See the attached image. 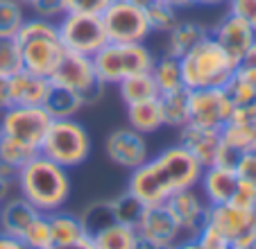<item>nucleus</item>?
Returning <instances> with one entry per match:
<instances>
[{
    "label": "nucleus",
    "mask_w": 256,
    "mask_h": 249,
    "mask_svg": "<svg viewBox=\"0 0 256 249\" xmlns=\"http://www.w3.org/2000/svg\"><path fill=\"white\" fill-rule=\"evenodd\" d=\"M202 166L182 145H170L150 156L140 168L132 170L127 188L143 204H164L174 192L195 188L202 177Z\"/></svg>",
    "instance_id": "obj_1"
},
{
    "label": "nucleus",
    "mask_w": 256,
    "mask_h": 249,
    "mask_svg": "<svg viewBox=\"0 0 256 249\" xmlns=\"http://www.w3.org/2000/svg\"><path fill=\"white\" fill-rule=\"evenodd\" d=\"M16 190L20 197L41 213H54L64 208L70 197L68 168L50 161L44 154H34L16 172Z\"/></svg>",
    "instance_id": "obj_2"
},
{
    "label": "nucleus",
    "mask_w": 256,
    "mask_h": 249,
    "mask_svg": "<svg viewBox=\"0 0 256 249\" xmlns=\"http://www.w3.org/2000/svg\"><path fill=\"white\" fill-rule=\"evenodd\" d=\"M14 38L20 46L25 70L50 80L52 72L57 70V66L62 64L64 54H66V48L59 41L57 23L36 18V16H28Z\"/></svg>",
    "instance_id": "obj_3"
},
{
    "label": "nucleus",
    "mask_w": 256,
    "mask_h": 249,
    "mask_svg": "<svg viewBox=\"0 0 256 249\" xmlns=\"http://www.w3.org/2000/svg\"><path fill=\"white\" fill-rule=\"evenodd\" d=\"M179 64H182V82L188 91L224 86L238 66L211 36L202 38L195 48H190L179 59Z\"/></svg>",
    "instance_id": "obj_4"
},
{
    "label": "nucleus",
    "mask_w": 256,
    "mask_h": 249,
    "mask_svg": "<svg viewBox=\"0 0 256 249\" xmlns=\"http://www.w3.org/2000/svg\"><path fill=\"white\" fill-rule=\"evenodd\" d=\"M39 154L64 168H78L91 154V136L78 118L50 120Z\"/></svg>",
    "instance_id": "obj_5"
},
{
    "label": "nucleus",
    "mask_w": 256,
    "mask_h": 249,
    "mask_svg": "<svg viewBox=\"0 0 256 249\" xmlns=\"http://www.w3.org/2000/svg\"><path fill=\"white\" fill-rule=\"evenodd\" d=\"M91 59L100 82L104 86H112L130 75L148 72L154 64V52L145 44H112V41H106Z\"/></svg>",
    "instance_id": "obj_6"
},
{
    "label": "nucleus",
    "mask_w": 256,
    "mask_h": 249,
    "mask_svg": "<svg viewBox=\"0 0 256 249\" xmlns=\"http://www.w3.org/2000/svg\"><path fill=\"white\" fill-rule=\"evenodd\" d=\"M50 82L75 91L84 100L86 106L100 102L106 91V86L100 82V77H98V72H96L93 59L86 57V54H78V52L64 54L62 64H59L57 70L52 72Z\"/></svg>",
    "instance_id": "obj_7"
},
{
    "label": "nucleus",
    "mask_w": 256,
    "mask_h": 249,
    "mask_svg": "<svg viewBox=\"0 0 256 249\" xmlns=\"http://www.w3.org/2000/svg\"><path fill=\"white\" fill-rule=\"evenodd\" d=\"M59 41L66 52H78L93 57L106 44V32L100 16L93 14H66L57 20Z\"/></svg>",
    "instance_id": "obj_8"
},
{
    "label": "nucleus",
    "mask_w": 256,
    "mask_h": 249,
    "mask_svg": "<svg viewBox=\"0 0 256 249\" xmlns=\"http://www.w3.org/2000/svg\"><path fill=\"white\" fill-rule=\"evenodd\" d=\"M100 18L104 25L106 41L112 44H145L152 34L145 10L130 5L127 0H114L102 12Z\"/></svg>",
    "instance_id": "obj_9"
},
{
    "label": "nucleus",
    "mask_w": 256,
    "mask_h": 249,
    "mask_svg": "<svg viewBox=\"0 0 256 249\" xmlns=\"http://www.w3.org/2000/svg\"><path fill=\"white\" fill-rule=\"evenodd\" d=\"M50 120L52 118L46 114L44 106L10 104L0 114V136L14 138L39 152Z\"/></svg>",
    "instance_id": "obj_10"
},
{
    "label": "nucleus",
    "mask_w": 256,
    "mask_h": 249,
    "mask_svg": "<svg viewBox=\"0 0 256 249\" xmlns=\"http://www.w3.org/2000/svg\"><path fill=\"white\" fill-rule=\"evenodd\" d=\"M206 224L222 236L229 242V247L254 242L256 240V208L236 206L232 202L208 204Z\"/></svg>",
    "instance_id": "obj_11"
},
{
    "label": "nucleus",
    "mask_w": 256,
    "mask_h": 249,
    "mask_svg": "<svg viewBox=\"0 0 256 249\" xmlns=\"http://www.w3.org/2000/svg\"><path fill=\"white\" fill-rule=\"evenodd\" d=\"M234 114V102L227 96L224 86L218 88H198L188 96V122L200 127L222 130L224 122Z\"/></svg>",
    "instance_id": "obj_12"
},
{
    "label": "nucleus",
    "mask_w": 256,
    "mask_h": 249,
    "mask_svg": "<svg viewBox=\"0 0 256 249\" xmlns=\"http://www.w3.org/2000/svg\"><path fill=\"white\" fill-rule=\"evenodd\" d=\"M104 154L114 166L132 172L150 158V148L143 134L132 127H118L104 138Z\"/></svg>",
    "instance_id": "obj_13"
},
{
    "label": "nucleus",
    "mask_w": 256,
    "mask_h": 249,
    "mask_svg": "<svg viewBox=\"0 0 256 249\" xmlns=\"http://www.w3.org/2000/svg\"><path fill=\"white\" fill-rule=\"evenodd\" d=\"M208 36H211L234 62L240 64L242 54H245L247 48L256 41V30L252 28L247 20L238 18V16L227 12L222 18L208 30Z\"/></svg>",
    "instance_id": "obj_14"
},
{
    "label": "nucleus",
    "mask_w": 256,
    "mask_h": 249,
    "mask_svg": "<svg viewBox=\"0 0 256 249\" xmlns=\"http://www.w3.org/2000/svg\"><path fill=\"white\" fill-rule=\"evenodd\" d=\"M136 234L138 238L145 240H154V242H168L177 244L184 238V231L177 224L174 216L170 213L168 204H145L143 216L136 222Z\"/></svg>",
    "instance_id": "obj_15"
},
{
    "label": "nucleus",
    "mask_w": 256,
    "mask_h": 249,
    "mask_svg": "<svg viewBox=\"0 0 256 249\" xmlns=\"http://www.w3.org/2000/svg\"><path fill=\"white\" fill-rule=\"evenodd\" d=\"M166 204H168L170 213L174 216L177 224L182 226L184 236H195L206 226L208 202L195 188H186V190L174 192L172 197L166 200Z\"/></svg>",
    "instance_id": "obj_16"
},
{
    "label": "nucleus",
    "mask_w": 256,
    "mask_h": 249,
    "mask_svg": "<svg viewBox=\"0 0 256 249\" xmlns=\"http://www.w3.org/2000/svg\"><path fill=\"white\" fill-rule=\"evenodd\" d=\"M220 134H222V143L238 150L240 154L256 152V102L234 106L232 118L224 122Z\"/></svg>",
    "instance_id": "obj_17"
},
{
    "label": "nucleus",
    "mask_w": 256,
    "mask_h": 249,
    "mask_svg": "<svg viewBox=\"0 0 256 249\" xmlns=\"http://www.w3.org/2000/svg\"><path fill=\"white\" fill-rule=\"evenodd\" d=\"M179 145L188 150L202 168H208L213 166L218 150L222 145V134L213 127H200L188 122L179 130Z\"/></svg>",
    "instance_id": "obj_18"
},
{
    "label": "nucleus",
    "mask_w": 256,
    "mask_h": 249,
    "mask_svg": "<svg viewBox=\"0 0 256 249\" xmlns=\"http://www.w3.org/2000/svg\"><path fill=\"white\" fill-rule=\"evenodd\" d=\"M50 86H52V82L48 77H41L23 68L10 77V102L23 106H44Z\"/></svg>",
    "instance_id": "obj_19"
},
{
    "label": "nucleus",
    "mask_w": 256,
    "mask_h": 249,
    "mask_svg": "<svg viewBox=\"0 0 256 249\" xmlns=\"http://www.w3.org/2000/svg\"><path fill=\"white\" fill-rule=\"evenodd\" d=\"M198 186H202V195L208 204H224V202L232 200L238 188L236 170L208 166V168L202 170Z\"/></svg>",
    "instance_id": "obj_20"
},
{
    "label": "nucleus",
    "mask_w": 256,
    "mask_h": 249,
    "mask_svg": "<svg viewBox=\"0 0 256 249\" xmlns=\"http://www.w3.org/2000/svg\"><path fill=\"white\" fill-rule=\"evenodd\" d=\"M41 211H36L25 197L12 195L10 200H5L0 204V231L12 238H23L25 229L32 224V220L39 216Z\"/></svg>",
    "instance_id": "obj_21"
},
{
    "label": "nucleus",
    "mask_w": 256,
    "mask_h": 249,
    "mask_svg": "<svg viewBox=\"0 0 256 249\" xmlns=\"http://www.w3.org/2000/svg\"><path fill=\"white\" fill-rule=\"evenodd\" d=\"M166 36H168L166 38V54L182 59L190 48H195L202 38L208 36V28H204V25L198 23V20H182L179 18V23L174 25Z\"/></svg>",
    "instance_id": "obj_22"
},
{
    "label": "nucleus",
    "mask_w": 256,
    "mask_h": 249,
    "mask_svg": "<svg viewBox=\"0 0 256 249\" xmlns=\"http://www.w3.org/2000/svg\"><path fill=\"white\" fill-rule=\"evenodd\" d=\"M238 188L229 202L245 208H256V152L240 154L236 163Z\"/></svg>",
    "instance_id": "obj_23"
},
{
    "label": "nucleus",
    "mask_w": 256,
    "mask_h": 249,
    "mask_svg": "<svg viewBox=\"0 0 256 249\" xmlns=\"http://www.w3.org/2000/svg\"><path fill=\"white\" fill-rule=\"evenodd\" d=\"M127 122H130L132 130L143 134V136L156 134L161 127H166L159 98L145 100V102H136V104H127Z\"/></svg>",
    "instance_id": "obj_24"
},
{
    "label": "nucleus",
    "mask_w": 256,
    "mask_h": 249,
    "mask_svg": "<svg viewBox=\"0 0 256 249\" xmlns=\"http://www.w3.org/2000/svg\"><path fill=\"white\" fill-rule=\"evenodd\" d=\"M84 100L78 96L75 91L70 88H64L59 84H52L44 100V109L46 114L50 116L52 120H59V118H75L80 111L84 109Z\"/></svg>",
    "instance_id": "obj_25"
},
{
    "label": "nucleus",
    "mask_w": 256,
    "mask_h": 249,
    "mask_svg": "<svg viewBox=\"0 0 256 249\" xmlns=\"http://www.w3.org/2000/svg\"><path fill=\"white\" fill-rule=\"evenodd\" d=\"M224 91L232 98L234 106L254 104L256 102V68L247 64H238L232 72L229 82L224 84Z\"/></svg>",
    "instance_id": "obj_26"
},
{
    "label": "nucleus",
    "mask_w": 256,
    "mask_h": 249,
    "mask_svg": "<svg viewBox=\"0 0 256 249\" xmlns=\"http://www.w3.org/2000/svg\"><path fill=\"white\" fill-rule=\"evenodd\" d=\"M188 96H190V91L186 86L159 93V104H161L166 127L182 130L184 124H188Z\"/></svg>",
    "instance_id": "obj_27"
},
{
    "label": "nucleus",
    "mask_w": 256,
    "mask_h": 249,
    "mask_svg": "<svg viewBox=\"0 0 256 249\" xmlns=\"http://www.w3.org/2000/svg\"><path fill=\"white\" fill-rule=\"evenodd\" d=\"M116 86H118V93H120V100L125 102V106L159 98V86H156V82L150 70L125 77L122 82H118Z\"/></svg>",
    "instance_id": "obj_28"
},
{
    "label": "nucleus",
    "mask_w": 256,
    "mask_h": 249,
    "mask_svg": "<svg viewBox=\"0 0 256 249\" xmlns=\"http://www.w3.org/2000/svg\"><path fill=\"white\" fill-rule=\"evenodd\" d=\"M96 249H136L138 244V234L134 226L122 224V222H114L106 229L98 231L91 236Z\"/></svg>",
    "instance_id": "obj_29"
},
{
    "label": "nucleus",
    "mask_w": 256,
    "mask_h": 249,
    "mask_svg": "<svg viewBox=\"0 0 256 249\" xmlns=\"http://www.w3.org/2000/svg\"><path fill=\"white\" fill-rule=\"evenodd\" d=\"M48 222H50V234H52V244L75 242L80 238H86L80 216H72V213H66L59 208L54 213H48Z\"/></svg>",
    "instance_id": "obj_30"
},
{
    "label": "nucleus",
    "mask_w": 256,
    "mask_h": 249,
    "mask_svg": "<svg viewBox=\"0 0 256 249\" xmlns=\"http://www.w3.org/2000/svg\"><path fill=\"white\" fill-rule=\"evenodd\" d=\"M152 77H154L156 86H159V93H166V91H174V88L184 86L182 82V64H179L177 57H170V54L164 52V57L156 59L154 57V64L150 68Z\"/></svg>",
    "instance_id": "obj_31"
},
{
    "label": "nucleus",
    "mask_w": 256,
    "mask_h": 249,
    "mask_svg": "<svg viewBox=\"0 0 256 249\" xmlns=\"http://www.w3.org/2000/svg\"><path fill=\"white\" fill-rule=\"evenodd\" d=\"M80 220H82L84 234L91 238V236H96L98 231H102V229H106L109 224H114L116 218H114V211H112L109 200H104V202H93V204H88L86 208L82 211Z\"/></svg>",
    "instance_id": "obj_32"
},
{
    "label": "nucleus",
    "mask_w": 256,
    "mask_h": 249,
    "mask_svg": "<svg viewBox=\"0 0 256 249\" xmlns=\"http://www.w3.org/2000/svg\"><path fill=\"white\" fill-rule=\"evenodd\" d=\"M109 204H112V211H114L116 222H122V224H130V226H136V222H138V218L143 216V208H145V204L130 190V188L122 190L120 195H116L114 200H109Z\"/></svg>",
    "instance_id": "obj_33"
},
{
    "label": "nucleus",
    "mask_w": 256,
    "mask_h": 249,
    "mask_svg": "<svg viewBox=\"0 0 256 249\" xmlns=\"http://www.w3.org/2000/svg\"><path fill=\"white\" fill-rule=\"evenodd\" d=\"M145 16H148L150 30L159 34H168L179 23V10H174L164 0H154L150 7H145Z\"/></svg>",
    "instance_id": "obj_34"
},
{
    "label": "nucleus",
    "mask_w": 256,
    "mask_h": 249,
    "mask_svg": "<svg viewBox=\"0 0 256 249\" xmlns=\"http://www.w3.org/2000/svg\"><path fill=\"white\" fill-rule=\"evenodd\" d=\"M28 18V10L18 0H0V36H16Z\"/></svg>",
    "instance_id": "obj_35"
},
{
    "label": "nucleus",
    "mask_w": 256,
    "mask_h": 249,
    "mask_svg": "<svg viewBox=\"0 0 256 249\" xmlns=\"http://www.w3.org/2000/svg\"><path fill=\"white\" fill-rule=\"evenodd\" d=\"M20 242L28 249H48L52 244V234H50V222H48V213H39L32 220V224L25 229Z\"/></svg>",
    "instance_id": "obj_36"
},
{
    "label": "nucleus",
    "mask_w": 256,
    "mask_h": 249,
    "mask_svg": "<svg viewBox=\"0 0 256 249\" xmlns=\"http://www.w3.org/2000/svg\"><path fill=\"white\" fill-rule=\"evenodd\" d=\"M23 70V54L14 36H0V75L12 77Z\"/></svg>",
    "instance_id": "obj_37"
},
{
    "label": "nucleus",
    "mask_w": 256,
    "mask_h": 249,
    "mask_svg": "<svg viewBox=\"0 0 256 249\" xmlns=\"http://www.w3.org/2000/svg\"><path fill=\"white\" fill-rule=\"evenodd\" d=\"M34 154H39V152L28 148V145H23V143H18V140H14V138L0 136V161L7 163L10 168L18 170L20 166H25V163L34 156Z\"/></svg>",
    "instance_id": "obj_38"
},
{
    "label": "nucleus",
    "mask_w": 256,
    "mask_h": 249,
    "mask_svg": "<svg viewBox=\"0 0 256 249\" xmlns=\"http://www.w3.org/2000/svg\"><path fill=\"white\" fill-rule=\"evenodd\" d=\"M174 249H232V247H229V242L216 229H211L206 224L200 234L188 236L186 240H179L174 244Z\"/></svg>",
    "instance_id": "obj_39"
},
{
    "label": "nucleus",
    "mask_w": 256,
    "mask_h": 249,
    "mask_svg": "<svg viewBox=\"0 0 256 249\" xmlns=\"http://www.w3.org/2000/svg\"><path fill=\"white\" fill-rule=\"evenodd\" d=\"M28 10L32 12V16H36V18L54 20V23L66 14L64 0H32V5H30Z\"/></svg>",
    "instance_id": "obj_40"
},
{
    "label": "nucleus",
    "mask_w": 256,
    "mask_h": 249,
    "mask_svg": "<svg viewBox=\"0 0 256 249\" xmlns=\"http://www.w3.org/2000/svg\"><path fill=\"white\" fill-rule=\"evenodd\" d=\"M114 0H64L66 12H70V14H93V16H102V12Z\"/></svg>",
    "instance_id": "obj_41"
},
{
    "label": "nucleus",
    "mask_w": 256,
    "mask_h": 249,
    "mask_svg": "<svg viewBox=\"0 0 256 249\" xmlns=\"http://www.w3.org/2000/svg\"><path fill=\"white\" fill-rule=\"evenodd\" d=\"M227 12L247 20L256 30V0H227Z\"/></svg>",
    "instance_id": "obj_42"
},
{
    "label": "nucleus",
    "mask_w": 256,
    "mask_h": 249,
    "mask_svg": "<svg viewBox=\"0 0 256 249\" xmlns=\"http://www.w3.org/2000/svg\"><path fill=\"white\" fill-rule=\"evenodd\" d=\"M238 158H240V152H238V150H234V148H229L227 143H222V145H220V150H218V154H216V161H213V166L236 170Z\"/></svg>",
    "instance_id": "obj_43"
},
{
    "label": "nucleus",
    "mask_w": 256,
    "mask_h": 249,
    "mask_svg": "<svg viewBox=\"0 0 256 249\" xmlns=\"http://www.w3.org/2000/svg\"><path fill=\"white\" fill-rule=\"evenodd\" d=\"M48 249H96V244H93V240L88 238H80L75 240V242H64V244H50Z\"/></svg>",
    "instance_id": "obj_44"
},
{
    "label": "nucleus",
    "mask_w": 256,
    "mask_h": 249,
    "mask_svg": "<svg viewBox=\"0 0 256 249\" xmlns=\"http://www.w3.org/2000/svg\"><path fill=\"white\" fill-rule=\"evenodd\" d=\"M14 188H16V179H12V177H0V204L14 195Z\"/></svg>",
    "instance_id": "obj_45"
},
{
    "label": "nucleus",
    "mask_w": 256,
    "mask_h": 249,
    "mask_svg": "<svg viewBox=\"0 0 256 249\" xmlns=\"http://www.w3.org/2000/svg\"><path fill=\"white\" fill-rule=\"evenodd\" d=\"M10 77H2L0 75V114L10 106Z\"/></svg>",
    "instance_id": "obj_46"
},
{
    "label": "nucleus",
    "mask_w": 256,
    "mask_h": 249,
    "mask_svg": "<svg viewBox=\"0 0 256 249\" xmlns=\"http://www.w3.org/2000/svg\"><path fill=\"white\" fill-rule=\"evenodd\" d=\"M0 249H28V247H25L18 238H12V236L0 231Z\"/></svg>",
    "instance_id": "obj_47"
},
{
    "label": "nucleus",
    "mask_w": 256,
    "mask_h": 249,
    "mask_svg": "<svg viewBox=\"0 0 256 249\" xmlns=\"http://www.w3.org/2000/svg\"><path fill=\"white\" fill-rule=\"evenodd\" d=\"M136 249H174V244H168V242H154V240L138 238V244H136Z\"/></svg>",
    "instance_id": "obj_48"
},
{
    "label": "nucleus",
    "mask_w": 256,
    "mask_h": 249,
    "mask_svg": "<svg viewBox=\"0 0 256 249\" xmlns=\"http://www.w3.org/2000/svg\"><path fill=\"white\" fill-rule=\"evenodd\" d=\"M240 64H247V66H254L256 68V41L247 48V52L242 54V62Z\"/></svg>",
    "instance_id": "obj_49"
},
{
    "label": "nucleus",
    "mask_w": 256,
    "mask_h": 249,
    "mask_svg": "<svg viewBox=\"0 0 256 249\" xmlns=\"http://www.w3.org/2000/svg\"><path fill=\"white\" fill-rule=\"evenodd\" d=\"M168 5H172L174 10H188V7L195 5V0H164Z\"/></svg>",
    "instance_id": "obj_50"
},
{
    "label": "nucleus",
    "mask_w": 256,
    "mask_h": 249,
    "mask_svg": "<svg viewBox=\"0 0 256 249\" xmlns=\"http://www.w3.org/2000/svg\"><path fill=\"white\" fill-rule=\"evenodd\" d=\"M130 5H136V7H140V10H145V7H150L154 0H127Z\"/></svg>",
    "instance_id": "obj_51"
},
{
    "label": "nucleus",
    "mask_w": 256,
    "mask_h": 249,
    "mask_svg": "<svg viewBox=\"0 0 256 249\" xmlns=\"http://www.w3.org/2000/svg\"><path fill=\"white\" fill-rule=\"evenodd\" d=\"M232 249H256V242H247V244H236Z\"/></svg>",
    "instance_id": "obj_52"
},
{
    "label": "nucleus",
    "mask_w": 256,
    "mask_h": 249,
    "mask_svg": "<svg viewBox=\"0 0 256 249\" xmlns=\"http://www.w3.org/2000/svg\"><path fill=\"white\" fill-rule=\"evenodd\" d=\"M18 2H20V5H23V7H25V10H28V7H30V5H32V0H18Z\"/></svg>",
    "instance_id": "obj_53"
},
{
    "label": "nucleus",
    "mask_w": 256,
    "mask_h": 249,
    "mask_svg": "<svg viewBox=\"0 0 256 249\" xmlns=\"http://www.w3.org/2000/svg\"><path fill=\"white\" fill-rule=\"evenodd\" d=\"M254 242H256V240H254Z\"/></svg>",
    "instance_id": "obj_54"
}]
</instances>
